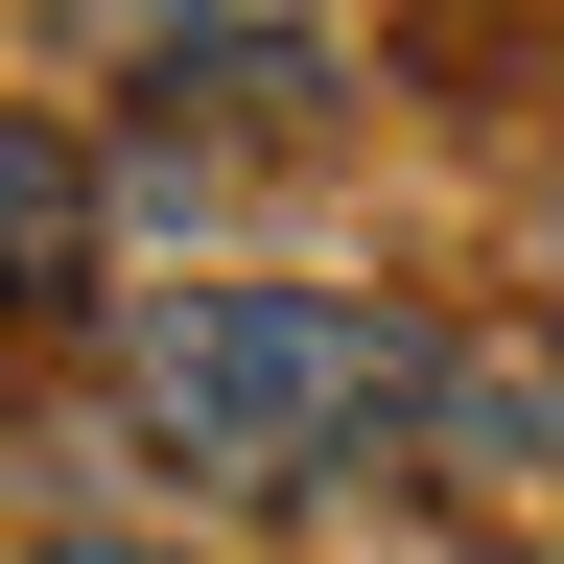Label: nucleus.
Masks as SVG:
<instances>
[{"label": "nucleus", "instance_id": "obj_1", "mask_svg": "<svg viewBox=\"0 0 564 564\" xmlns=\"http://www.w3.org/2000/svg\"><path fill=\"white\" fill-rule=\"evenodd\" d=\"M118 423L188 494H329L352 447H400V423H518V400H470L447 352L400 306H352V282H141L118 306Z\"/></svg>", "mask_w": 564, "mask_h": 564}, {"label": "nucleus", "instance_id": "obj_2", "mask_svg": "<svg viewBox=\"0 0 564 564\" xmlns=\"http://www.w3.org/2000/svg\"><path fill=\"white\" fill-rule=\"evenodd\" d=\"M70 236H95V188H70V141L0 95V282H70Z\"/></svg>", "mask_w": 564, "mask_h": 564}, {"label": "nucleus", "instance_id": "obj_3", "mask_svg": "<svg viewBox=\"0 0 564 564\" xmlns=\"http://www.w3.org/2000/svg\"><path fill=\"white\" fill-rule=\"evenodd\" d=\"M70 564H165V541H70Z\"/></svg>", "mask_w": 564, "mask_h": 564}]
</instances>
